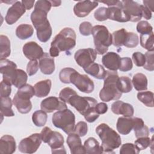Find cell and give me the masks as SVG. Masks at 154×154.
<instances>
[{
	"label": "cell",
	"instance_id": "cell-25",
	"mask_svg": "<svg viewBox=\"0 0 154 154\" xmlns=\"http://www.w3.org/2000/svg\"><path fill=\"white\" fill-rule=\"evenodd\" d=\"M134 120L133 117H120L118 119L116 123L117 131L122 135L129 134L133 129Z\"/></svg>",
	"mask_w": 154,
	"mask_h": 154
},
{
	"label": "cell",
	"instance_id": "cell-47",
	"mask_svg": "<svg viewBox=\"0 0 154 154\" xmlns=\"http://www.w3.org/2000/svg\"><path fill=\"white\" fill-rule=\"evenodd\" d=\"M77 94L76 92L71 88L66 87L62 89L59 94V97L66 103H67L70 98L73 95Z\"/></svg>",
	"mask_w": 154,
	"mask_h": 154
},
{
	"label": "cell",
	"instance_id": "cell-19",
	"mask_svg": "<svg viewBox=\"0 0 154 154\" xmlns=\"http://www.w3.org/2000/svg\"><path fill=\"white\" fill-rule=\"evenodd\" d=\"M67 144L70 148L72 154L86 153L84 146L82 145V141L78 134L75 132L69 134L67 138Z\"/></svg>",
	"mask_w": 154,
	"mask_h": 154
},
{
	"label": "cell",
	"instance_id": "cell-24",
	"mask_svg": "<svg viewBox=\"0 0 154 154\" xmlns=\"http://www.w3.org/2000/svg\"><path fill=\"white\" fill-rule=\"evenodd\" d=\"M108 19L110 20L119 22H126L129 21V17L122 8V4L119 5L108 7Z\"/></svg>",
	"mask_w": 154,
	"mask_h": 154
},
{
	"label": "cell",
	"instance_id": "cell-22",
	"mask_svg": "<svg viewBox=\"0 0 154 154\" xmlns=\"http://www.w3.org/2000/svg\"><path fill=\"white\" fill-rule=\"evenodd\" d=\"M39 68L42 73L51 75L55 70L54 58L49 54L45 52L39 59Z\"/></svg>",
	"mask_w": 154,
	"mask_h": 154
},
{
	"label": "cell",
	"instance_id": "cell-52",
	"mask_svg": "<svg viewBox=\"0 0 154 154\" xmlns=\"http://www.w3.org/2000/svg\"><path fill=\"white\" fill-rule=\"evenodd\" d=\"M93 26L90 22H82L79 27L80 33L84 36L90 35L91 34Z\"/></svg>",
	"mask_w": 154,
	"mask_h": 154
},
{
	"label": "cell",
	"instance_id": "cell-32",
	"mask_svg": "<svg viewBox=\"0 0 154 154\" xmlns=\"http://www.w3.org/2000/svg\"><path fill=\"white\" fill-rule=\"evenodd\" d=\"M33 32V27L31 25L26 23L19 25L16 29V36L21 40H25L31 37Z\"/></svg>",
	"mask_w": 154,
	"mask_h": 154
},
{
	"label": "cell",
	"instance_id": "cell-17",
	"mask_svg": "<svg viewBox=\"0 0 154 154\" xmlns=\"http://www.w3.org/2000/svg\"><path fill=\"white\" fill-rule=\"evenodd\" d=\"M98 6V2L91 1H81L77 2L73 7L75 14L79 17H84Z\"/></svg>",
	"mask_w": 154,
	"mask_h": 154
},
{
	"label": "cell",
	"instance_id": "cell-55",
	"mask_svg": "<svg viewBox=\"0 0 154 154\" xmlns=\"http://www.w3.org/2000/svg\"><path fill=\"white\" fill-rule=\"evenodd\" d=\"M142 17L147 20H149L152 17V11L144 5H142Z\"/></svg>",
	"mask_w": 154,
	"mask_h": 154
},
{
	"label": "cell",
	"instance_id": "cell-15",
	"mask_svg": "<svg viewBox=\"0 0 154 154\" xmlns=\"http://www.w3.org/2000/svg\"><path fill=\"white\" fill-rule=\"evenodd\" d=\"M26 9L21 1H16L8 9L5 17V22L8 25H13L16 23L19 18L25 13Z\"/></svg>",
	"mask_w": 154,
	"mask_h": 154
},
{
	"label": "cell",
	"instance_id": "cell-29",
	"mask_svg": "<svg viewBox=\"0 0 154 154\" xmlns=\"http://www.w3.org/2000/svg\"><path fill=\"white\" fill-rule=\"evenodd\" d=\"M84 70L87 73L98 79H104L106 72L102 66L95 63L91 64Z\"/></svg>",
	"mask_w": 154,
	"mask_h": 154
},
{
	"label": "cell",
	"instance_id": "cell-1",
	"mask_svg": "<svg viewBox=\"0 0 154 154\" xmlns=\"http://www.w3.org/2000/svg\"><path fill=\"white\" fill-rule=\"evenodd\" d=\"M47 15L46 11L37 7H34L31 14V22L37 31V37L39 41L43 43L49 40L52 33Z\"/></svg>",
	"mask_w": 154,
	"mask_h": 154
},
{
	"label": "cell",
	"instance_id": "cell-39",
	"mask_svg": "<svg viewBox=\"0 0 154 154\" xmlns=\"http://www.w3.org/2000/svg\"><path fill=\"white\" fill-rule=\"evenodd\" d=\"M28 80V75L22 69H17L15 78L13 82V85L16 88H20L26 84Z\"/></svg>",
	"mask_w": 154,
	"mask_h": 154
},
{
	"label": "cell",
	"instance_id": "cell-59",
	"mask_svg": "<svg viewBox=\"0 0 154 154\" xmlns=\"http://www.w3.org/2000/svg\"><path fill=\"white\" fill-rule=\"evenodd\" d=\"M52 6L53 7H58L60 6L61 4V1H49Z\"/></svg>",
	"mask_w": 154,
	"mask_h": 154
},
{
	"label": "cell",
	"instance_id": "cell-14",
	"mask_svg": "<svg viewBox=\"0 0 154 154\" xmlns=\"http://www.w3.org/2000/svg\"><path fill=\"white\" fill-rule=\"evenodd\" d=\"M40 108L42 110L46 113H51L55 110L61 111L66 109L67 108V106L66 103L63 101L60 97L51 96L42 101Z\"/></svg>",
	"mask_w": 154,
	"mask_h": 154
},
{
	"label": "cell",
	"instance_id": "cell-9",
	"mask_svg": "<svg viewBox=\"0 0 154 154\" xmlns=\"http://www.w3.org/2000/svg\"><path fill=\"white\" fill-rule=\"evenodd\" d=\"M70 83L73 84L81 91L85 93H90L93 91L94 84L87 75H82L75 70L70 78Z\"/></svg>",
	"mask_w": 154,
	"mask_h": 154
},
{
	"label": "cell",
	"instance_id": "cell-44",
	"mask_svg": "<svg viewBox=\"0 0 154 154\" xmlns=\"http://www.w3.org/2000/svg\"><path fill=\"white\" fill-rule=\"evenodd\" d=\"M140 150L138 149V148L136 147V146L132 143H125L123 144L120 149V154H129V153H132V154H138L140 153Z\"/></svg>",
	"mask_w": 154,
	"mask_h": 154
},
{
	"label": "cell",
	"instance_id": "cell-13",
	"mask_svg": "<svg viewBox=\"0 0 154 154\" xmlns=\"http://www.w3.org/2000/svg\"><path fill=\"white\" fill-rule=\"evenodd\" d=\"M17 65L13 61L7 60H1L0 72L2 75V81L13 85L17 72Z\"/></svg>",
	"mask_w": 154,
	"mask_h": 154
},
{
	"label": "cell",
	"instance_id": "cell-43",
	"mask_svg": "<svg viewBox=\"0 0 154 154\" xmlns=\"http://www.w3.org/2000/svg\"><path fill=\"white\" fill-rule=\"evenodd\" d=\"M75 71L74 69L70 67H66L63 69L59 73V78L60 81L64 84H70V78L72 74Z\"/></svg>",
	"mask_w": 154,
	"mask_h": 154
},
{
	"label": "cell",
	"instance_id": "cell-7",
	"mask_svg": "<svg viewBox=\"0 0 154 154\" xmlns=\"http://www.w3.org/2000/svg\"><path fill=\"white\" fill-rule=\"evenodd\" d=\"M40 135L42 141L50 146L52 153H66L63 145L64 137L61 133L46 126L42 130Z\"/></svg>",
	"mask_w": 154,
	"mask_h": 154
},
{
	"label": "cell",
	"instance_id": "cell-50",
	"mask_svg": "<svg viewBox=\"0 0 154 154\" xmlns=\"http://www.w3.org/2000/svg\"><path fill=\"white\" fill-rule=\"evenodd\" d=\"M132 60L137 67H141L143 66L145 64L146 58L145 56L143 54L140 52H135L132 54Z\"/></svg>",
	"mask_w": 154,
	"mask_h": 154
},
{
	"label": "cell",
	"instance_id": "cell-40",
	"mask_svg": "<svg viewBox=\"0 0 154 154\" xmlns=\"http://www.w3.org/2000/svg\"><path fill=\"white\" fill-rule=\"evenodd\" d=\"M139 43V37L138 35L133 32H128L124 45L129 48H133L138 46Z\"/></svg>",
	"mask_w": 154,
	"mask_h": 154
},
{
	"label": "cell",
	"instance_id": "cell-35",
	"mask_svg": "<svg viewBox=\"0 0 154 154\" xmlns=\"http://www.w3.org/2000/svg\"><path fill=\"white\" fill-rule=\"evenodd\" d=\"M140 42L143 48L148 51H153V32L147 34H140Z\"/></svg>",
	"mask_w": 154,
	"mask_h": 154
},
{
	"label": "cell",
	"instance_id": "cell-42",
	"mask_svg": "<svg viewBox=\"0 0 154 154\" xmlns=\"http://www.w3.org/2000/svg\"><path fill=\"white\" fill-rule=\"evenodd\" d=\"M146 61L143 68L147 70L152 72L154 70V52L147 51L144 54Z\"/></svg>",
	"mask_w": 154,
	"mask_h": 154
},
{
	"label": "cell",
	"instance_id": "cell-10",
	"mask_svg": "<svg viewBox=\"0 0 154 154\" xmlns=\"http://www.w3.org/2000/svg\"><path fill=\"white\" fill-rule=\"evenodd\" d=\"M40 134L35 133L22 139L19 144V150L23 153H35L42 143Z\"/></svg>",
	"mask_w": 154,
	"mask_h": 154
},
{
	"label": "cell",
	"instance_id": "cell-23",
	"mask_svg": "<svg viewBox=\"0 0 154 154\" xmlns=\"http://www.w3.org/2000/svg\"><path fill=\"white\" fill-rule=\"evenodd\" d=\"M16 141L13 137L5 135L0 139V153L12 154L16 151Z\"/></svg>",
	"mask_w": 154,
	"mask_h": 154
},
{
	"label": "cell",
	"instance_id": "cell-54",
	"mask_svg": "<svg viewBox=\"0 0 154 154\" xmlns=\"http://www.w3.org/2000/svg\"><path fill=\"white\" fill-rule=\"evenodd\" d=\"M108 105L104 102H100V103H97V105L95 106L96 111L99 115L106 113L108 111Z\"/></svg>",
	"mask_w": 154,
	"mask_h": 154
},
{
	"label": "cell",
	"instance_id": "cell-46",
	"mask_svg": "<svg viewBox=\"0 0 154 154\" xmlns=\"http://www.w3.org/2000/svg\"><path fill=\"white\" fill-rule=\"evenodd\" d=\"M94 18L98 21H104L108 19V8L102 7L97 9L94 13Z\"/></svg>",
	"mask_w": 154,
	"mask_h": 154
},
{
	"label": "cell",
	"instance_id": "cell-51",
	"mask_svg": "<svg viewBox=\"0 0 154 154\" xmlns=\"http://www.w3.org/2000/svg\"><path fill=\"white\" fill-rule=\"evenodd\" d=\"M39 68V63L37 60H30L26 66V72L29 76L35 75Z\"/></svg>",
	"mask_w": 154,
	"mask_h": 154
},
{
	"label": "cell",
	"instance_id": "cell-53",
	"mask_svg": "<svg viewBox=\"0 0 154 154\" xmlns=\"http://www.w3.org/2000/svg\"><path fill=\"white\" fill-rule=\"evenodd\" d=\"M11 85L2 81L1 82V97H9L11 93Z\"/></svg>",
	"mask_w": 154,
	"mask_h": 154
},
{
	"label": "cell",
	"instance_id": "cell-20",
	"mask_svg": "<svg viewBox=\"0 0 154 154\" xmlns=\"http://www.w3.org/2000/svg\"><path fill=\"white\" fill-rule=\"evenodd\" d=\"M111 111L115 114L123 115L124 117H132L134 114L132 105L121 100H117L111 105Z\"/></svg>",
	"mask_w": 154,
	"mask_h": 154
},
{
	"label": "cell",
	"instance_id": "cell-18",
	"mask_svg": "<svg viewBox=\"0 0 154 154\" xmlns=\"http://www.w3.org/2000/svg\"><path fill=\"white\" fill-rule=\"evenodd\" d=\"M29 97L16 93L14 95L13 103L17 111L21 114H27L32 109V103Z\"/></svg>",
	"mask_w": 154,
	"mask_h": 154
},
{
	"label": "cell",
	"instance_id": "cell-28",
	"mask_svg": "<svg viewBox=\"0 0 154 154\" xmlns=\"http://www.w3.org/2000/svg\"><path fill=\"white\" fill-rule=\"evenodd\" d=\"M86 153L100 154L103 153V148L98 141L94 137H89L85 141L84 144Z\"/></svg>",
	"mask_w": 154,
	"mask_h": 154
},
{
	"label": "cell",
	"instance_id": "cell-48",
	"mask_svg": "<svg viewBox=\"0 0 154 154\" xmlns=\"http://www.w3.org/2000/svg\"><path fill=\"white\" fill-rule=\"evenodd\" d=\"M133 67L132 60L129 57H123L120 59V63L119 69L122 72H128Z\"/></svg>",
	"mask_w": 154,
	"mask_h": 154
},
{
	"label": "cell",
	"instance_id": "cell-56",
	"mask_svg": "<svg viewBox=\"0 0 154 154\" xmlns=\"http://www.w3.org/2000/svg\"><path fill=\"white\" fill-rule=\"evenodd\" d=\"M22 4L23 5V6L25 7L26 10H30L32 8V7L34 6V4L35 2L34 0L32 1H26V0H23L21 1Z\"/></svg>",
	"mask_w": 154,
	"mask_h": 154
},
{
	"label": "cell",
	"instance_id": "cell-21",
	"mask_svg": "<svg viewBox=\"0 0 154 154\" xmlns=\"http://www.w3.org/2000/svg\"><path fill=\"white\" fill-rule=\"evenodd\" d=\"M120 55L114 52H106L102 58L103 65L111 71H117L120 63Z\"/></svg>",
	"mask_w": 154,
	"mask_h": 154
},
{
	"label": "cell",
	"instance_id": "cell-3",
	"mask_svg": "<svg viewBox=\"0 0 154 154\" xmlns=\"http://www.w3.org/2000/svg\"><path fill=\"white\" fill-rule=\"evenodd\" d=\"M119 75L117 71L108 70L104 78L103 87L99 92V97L103 102L118 100L122 97V93L117 87Z\"/></svg>",
	"mask_w": 154,
	"mask_h": 154
},
{
	"label": "cell",
	"instance_id": "cell-49",
	"mask_svg": "<svg viewBox=\"0 0 154 154\" xmlns=\"http://www.w3.org/2000/svg\"><path fill=\"white\" fill-rule=\"evenodd\" d=\"M88 131V126L86 122L81 121L79 122L75 126L73 132L76 133L80 137L85 136Z\"/></svg>",
	"mask_w": 154,
	"mask_h": 154
},
{
	"label": "cell",
	"instance_id": "cell-58",
	"mask_svg": "<svg viewBox=\"0 0 154 154\" xmlns=\"http://www.w3.org/2000/svg\"><path fill=\"white\" fill-rule=\"evenodd\" d=\"M143 4H144V5L146 6L147 8H148L152 12L154 11V8H153L154 1H144Z\"/></svg>",
	"mask_w": 154,
	"mask_h": 154
},
{
	"label": "cell",
	"instance_id": "cell-5",
	"mask_svg": "<svg viewBox=\"0 0 154 154\" xmlns=\"http://www.w3.org/2000/svg\"><path fill=\"white\" fill-rule=\"evenodd\" d=\"M76 35L75 31L69 27L63 28L54 37L51 46L56 48L59 52L69 51L76 45Z\"/></svg>",
	"mask_w": 154,
	"mask_h": 154
},
{
	"label": "cell",
	"instance_id": "cell-30",
	"mask_svg": "<svg viewBox=\"0 0 154 154\" xmlns=\"http://www.w3.org/2000/svg\"><path fill=\"white\" fill-rule=\"evenodd\" d=\"M132 84L135 89L138 91L147 89V79L146 76L141 73H137L133 76Z\"/></svg>",
	"mask_w": 154,
	"mask_h": 154
},
{
	"label": "cell",
	"instance_id": "cell-11",
	"mask_svg": "<svg viewBox=\"0 0 154 154\" xmlns=\"http://www.w3.org/2000/svg\"><path fill=\"white\" fill-rule=\"evenodd\" d=\"M122 8L129 19V21L136 22L142 17V5L131 0L121 1Z\"/></svg>",
	"mask_w": 154,
	"mask_h": 154
},
{
	"label": "cell",
	"instance_id": "cell-31",
	"mask_svg": "<svg viewBox=\"0 0 154 154\" xmlns=\"http://www.w3.org/2000/svg\"><path fill=\"white\" fill-rule=\"evenodd\" d=\"M13 100L10 97H1V115L5 117H13L14 113L11 109Z\"/></svg>",
	"mask_w": 154,
	"mask_h": 154
},
{
	"label": "cell",
	"instance_id": "cell-4",
	"mask_svg": "<svg viewBox=\"0 0 154 154\" xmlns=\"http://www.w3.org/2000/svg\"><path fill=\"white\" fill-rule=\"evenodd\" d=\"M95 51L97 54L102 55L106 53L112 45V34L103 25H95L91 30Z\"/></svg>",
	"mask_w": 154,
	"mask_h": 154
},
{
	"label": "cell",
	"instance_id": "cell-36",
	"mask_svg": "<svg viewBox=\"0 0 154 154\" xmlns=\"http://www.w3.org/2000/svg\"><path fill=\"white\" fill-rule=\"evenodd\" d=\"M117 87L122 93L130 92L132 89L131 79L128 76L119 77L117 81Z\"/></svg>",
	"mask_w": 154,
	"mask_h": 154
},
{
	"label": "cell",
	"instance_id": "cell-38",
	"mask_svg": "<svg viewBox=\"0 0 154 154\" xmlns=\"http://www.w3.org/2000/svg\"><path fill=\"white\" fill-rule=\"evenodd\" d=\"M138 99L147 107H153V93L150 91H141L137 94Z\"/></svg>",
	"mask_w": 154,
	"mask_h": 154
},
{
	"label": "cell",
	"instance_id": "cell-34",
	"mask_svg": "<svg viewBox=\"0 0 154 154\" xmlns=\"http://www.w3.org/2000/svg\"><path fill=\"white\" fill-rule=\"evenodd\" d=\"M0 59L4 60L10 56L11 53L10 41L8 37L4 35H0Z\"/></svg>",
	"mask_w": 154,
	"mask_h": 154
},
{
	"label": "cell",
	"instance_id": "cell-27",
	"mask_svg": "<svg viewBox=\"0 0 154 154\" xmlns=\"http://www.w3.org/2000/svg\"><path fill=\"white\" fill-rule=\"evenodd\" d=\"M52 82L49 79L37 82L34 86L35 95L38 97L47 96L51 90Z\"/></svg>",
	"mask_w": 154,
	"mask_h": 154
},
{
	"label": "cell",
	"instance_id": "cell-26",
	"mask_svg": "<svg viewBox=\"0 0 154 154\" xmlns=\"http://www.w3.org/2000/svg\"><path fill=\"white\" fill-rule=\"evenodd\" d=\"M134 126L133 130L134 131L135 135L137 138L143 137H148L150 132L149 128L144 124L142 119L138 117H133Z\"/></svg>",
	"mask_w": 154,
	"mask_h": 154
},
{
	"label": "cell",
	"instance_id": "cell-57",
	"mask_svg": "<svg viewBox=\"0 0 154 154\" xmlns=\"http://www.w3.org/2000/svg\"><path fill=\"white\" fill-rule=\"evenodd\" d=\"M100 2L106 4L108 6V7L119 5L122 4L121 1H100Z\"/></svg>",
	"mask_w": 154,
	"mask_h": 154
},
{
	"label": "cell",
	"instance_id": "cell-33",
	"mask_svg": "<svg viewBox=\"0 0 154 154\" xmlns=\"http://www.w3.org/2000/svg\"><path fill=\"white\" fill-rule=\"evenodd\" d=\"M128 31L125 28L117 30L112 34V44L116 47H122L124 45Z\"/></svg>",
	"mask_w": 154,
	"mask_h": 154
},
{
	"label": "cell",
	"instance_id": "cell-2",
	"mask_svg": "<svg viewBox=\"0 0 154 154\" xmlns=\"http://www.w3.org/2000/svg\"><path fill=\"white\" fill-rule=\"evenodd\" d=\"M96 132L102 141L103 153H114L113 150L120 146V136L107 124L99 125L96 128Z\"/></svg>",
	"mask_w": 154,
	"mask_h": 154
},
{
	"label": "cell",
	"instance_id": "cell-8",
	"mask_svg": "<svg viewBox=\"0 0 154 154\" xmlns=\"http://www.w3.org/2000/svg\"><path fill=\"white\" fill-rule=\"evenodd\" d=\"M67 103L74 107L81 115L85 116L95 110L97 101L93 97H82L76 94L70 98Z\"/></svg>",
	"mask_w": 154,
	"mask_h": 154
},
{
	"label": "cell",
	"instance_id": "cell-12",
	"mask_svg": "<svg viewBox=\"0 0 154 154\" xmlns=\"http://www.w3.org/2000/svg\"><path fill=\"white\" fill-rule=\"evenodd\" d=\"M97 57V52L91 48L81 49L78 50L74 55L76 63L85 69L93 63Z\"/></svg>",
	"mask_w": 154,
	"mask_h": 154
},
{
	"label": "cell",
	"instance_id": "cell-45",
	"mask_svg": "<svg viewBox=\"0 0 154 154\" xmlns=\"http://www.w3.org/2000/svg\"><path fill=\"white\" fill-rule=\"evenodd\" d=\"M152 140L148 137H143L138 138L135 141L134 144L139 150H143L147 149L150 146Z\"/></svg>",
	"mask_w": 154,
	"mask_h": 154
},
{
	"label": "cell",
	"instance_id": "cell-6",
	"mask_svg": "<svg viewBox=\"0 0 154 154\" xmlns=\"http://www.w3.org/2000/svg\"><path fill=\"white\" fill-rule=\"evenodd\" d=\"M53 125L58 128L61 129L66 134L73 132L75 126V116L69 109L58 111L52 117Z\"/></svg>",
	"mask_w": 154,
	"mask_h": 154
},
{
	"label": "cell",
	"instance_id": "cell-41",
	"mask_svg": "<svg viewBox=\"0 0 154 154\" xmlns=\"http://www.w3.org/2000/svg\"><path fill=\"white\" fill-rule=\"evenodd\" d=\"M137 31L140 34H147L153 32V27L146 20H141L137 25Z\"/></svg>",
	"mask_w": 154,
	"mask_h": 154
},
{
	"label": "cell",
	"instance_id": "cell-37",
	"mask_svg": "<svg viewBox=\"0 0 154 154\" xmlns=\"http://www.w3.org/2000/svg\"><path fill=\"white\" fill-rule=\"evenodd\" d=\"M47 119V114L43 110H37L32 114V120L33 123L38 127H41L45 125Z\"/></svg>",
	"mask_w": 154,
	"mask_h": 154
},
{
	"label": "cell",
	"instance_id": "cell-16",
	"mask_svg": "<svg viewBox=\"0 0 154 154\" xmlns=\"http://www.w3.org/2000/svg\"><path fill=\"white\" fill-rule=\"evenodd\" d=\"M22 51L24 55L30 60L40 59L44 54L42 48L34 42L26 43L23 46Z\"/></svg>",
	"mask_w": 154,
	"mask_h": 154
}]
</instances>
